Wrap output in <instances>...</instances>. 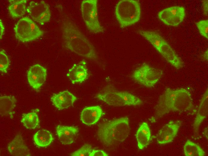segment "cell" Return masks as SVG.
Here are the masks:
<instances>
[{
	"label": "cell",
	"mask_w": 208,
	"mask_h": 156,
	"mask_svg": "<svg viewBox=\"0 0 208 156\" xmlns=\"http://www.w3.org/2000/svg\"><path fill=\"white\" fill-rule=\"evenodd\" d=\"M186 15L184 7L174 6L168 7L160 11L158 18L166 25L176 26L183 20Z\"/></svg>",
	"instance_id": "30bf717a"
},
{
	"label": "cell",
	"mask_w": 208,
	"mask_h": 156,
	"mask_svg": "<svg viewBox=\"0 0 208 156\" xmlns=\"http://www.w3.org/2000/svg\"><path fill=\"white\" fill-rule=\"evenodd\" d=\"M92 150L91 146L89 144H85L82 147L71 154L72 156H89Z\"/></svg>",
	"instance_id": "f1b7e54d"
},
{
	"label": "cell",
	"mask_w": 208,
	"mask_h": 156,
	"mask_svg": "<svg viewBox=\"0 0 208 156\" xmlns=\"http://www.w3.org/2000/svg\"><path fill=\"white\" fill-rule=\"evenodd\" d=\"M33 138L35 144L41 147L48 146L53 140L51 133L48 130L45 129L38 130L34 134Z\"/></svg>",
	"instance_id": "cb8c5ba5"
},
{
	"label": "cell",
	"mask_w": 208,
	"mask_h": 156,
	"mask_svg": "<svg viewBox=\"0 0 208 156\" xmlns=\"http://www.w3.org/2000/svg\"><path fill=\"white\" fill-rule=\"evenodd\" d=\"M16 100L13 95H4L0 97V113L1 116H9L13 118Z\"/></svg>",
	"instance_id": "ffe728a7"
},
{
	"label": "cell",
	"mask_w": 208,
	"mask_h": 156,
	"mask_svg": "<svg viewBox=\"0 0 208 156\" xmlns=\"http://www.w3.org/2000/svg\"><path fill=\"white\" fill-rule=\"evenodd\" d=\"M204 135L208 139V128L204 129Z\"/></svg>",
	"instance_id": "836d02e7"
},
{
	"label": "cell",
	"mask_w": 208,
	"mask_h": 156,
	"mask_svg": "<svg viewBox=\"0 0 208 156\" xmlns=\"http://www.w3.org/2000/svg\"><path fill=\"white\" fill-rule=\"evenodd\" d=\"M203 5V11L204 15L208 16V0L202 1Z\"/></svg>",
	"instance_id": "4dcf8cb0"
},
{
	"label": "cell",
	"mask_w": 208,
	"mask_h": 156,
	"mask_svg": "<svg viewBox=\"0 0 208 156\" xmlns=\"http://www.w3.org/2000/svg\"><path fill=\"white\" fill-rule=\"evenodd\" d=\"M76 97L67 90L54 94L51 98L52 104L59 110L67 109L77 100Z\"/></svg>",
	"instance_id": "5bb4252c"
},
{
	"label": "cell",
	"mask_w": 208,
	"mask_h": 156,
	"mask_svg": "<svg viewBox=\"0 0 208 156\" xmlns=\"http://www.w3.org/2000/svg\"><path fill=\"white\" fill-rule=\"evenodd\" d=\"M27 11L32 20L41 25L49 22L51 14L48 4L44 1L39 2H30Z\"/></svg>",
	"instance_id": "9c48e42d"
},
{
	"label": "cell",
	"mask_w": 208,
	"mask_h": 156,
	"mask_svg": "<svg viewBox=\"0 0 208 156\" xmlns=\"http://www.w3.org/2000/svg\"><path fill=\"white\" fill-rule=\"evenodd\" d=\"M202 58L205 60L208 61V50H206L203 54Z\"/></svg>",
	"instance_id": "d6a6232c"
},
{
	"label": "cell",
	"mask_w": 208,
	"mask_h": 156,
	"mask_svg": "<svg viewBox=\"0 0 208 156\" xmlns=\"http://www.w3.org/2000/svg\"><path fill=\"white\" fill-rule=\"evenodd\" d=\"M10 64L9 59L4 50L0 51V71L1 73H6Z\"/></svg>",
	"instance_id": "4316f807"
},
{
	"label": "cell",
	"mask_w": 208,
	"mask_h": 156,
	"mask_svg": "<svg viewBox=\"0 0 208 156\" xmlns=\"http://www.w3.org/2000/svg\"><path fill=\"white\" fill-rule=\"evenodd\" d=\"M4 31V28L3 23L1 20H0V38L2 39Z\"/></svg>",
	"instance_id": "1f68e13d"
},
{
	"label": "cell",
	"mask_w": 208,
	"mask_h": 156,
	"mask_svg": "<svg viewBox=\"0 0 208 156\" xmlns=\"http://www.w3.org/2000/svg\"><path fill=\"white\" fill-rule=\"evenodd\" d=\"M138 146L140 149H143L149 143L151 133L149 128L146 122L143 123L138 129L136 135Z\"/></svg>",
	"instance_id": "44dd1931"
},
{
	"label": "cell",
	"mask_w": 208,
	"mask_h": 156,
	"mask_svg": "<svg viewBox=\"0 0 208 156\" xmlns=\"http://www.w3.org/2000/svg\"><path fill=\"white\" fill-rule=\"evenodd\" d=\"M184 154L186 156H204L205 153L198 145L187 140L183 147Z\"/></svg>",
	"instance_id": "484cf974"
},
{
	"label": "cell",
	"mask_w": 208,
	"mask_h": 156,
	"mask_svg": "<svg viewBox=\"0 0 208 156\" xmlns=\"http://www.w3.org/2000/svg\"><path fill=\"white\" fill-rule=\"evenodd\" d=\"M191 94L184 88H166L160 96L155 108L154 117L150 121L163 117L171 112H196Z\"/></svg>",
	"instance_id": "6da1fadb"
},
{
	"label": "cell",
	"mask_w": 208,
	"mask_h": 156,
	"mask_svg": "<svg viewBox=\"0 0 208 156\" xmlns=\"http://www.w3.org/2000/svg\"><path fill=\"white\" fill-rule=\"evenodd\" d=\"M196 25L201 35L208 39V20H201L196 23Z\"/></svg>",
	"instance_id": "83f0119b"
},
{
	"label": "cell",
	"mask_w": 208,
	"mask_h": 156,
	"mask_svg": "<svg viewBox=\"0 0 208 156\" xmlns=\"http://www.w3.org/2000/svg\"><path fill=\"white\" fill-rule=\"evenodd\" d=\"M208 88L203 95L195 118L193 127L194 132L197 135L199 134V129L202 123L208 115Z\"/></svg>",
	"instance_id": "ac0fdd59"
},
{
	"label": "cell",
	"mask_w": 208,
	"mask_h": 156,
	"mask_svg": "<svg viewBox=\"0 0 208 156\" xmlns=\"http://www.w3.org/2000/svg\"><path fill=\"white\" fill-rule=\"evenodd\" d=\"M14 32L16 38L22 42L36 40L44 34L34 21L27 16L23 17L18 21L14 26Z\"/></svg>",
	"instance_id": "8992f818"
},
{
	"label": "cell",
	"mask_w": 208,
	"mask_h": 156,
	"mask_svg": "<svg viewBox=\"0 0 208 156\" xmlns=\"http://www.w3.org/2000/svg\"><path fill=\"white\" fill-rule=\"evenodd\" d=\"M47 75L46 68L36 64L31 66L27 71V77L29 84L37 92L46 80Z\"/></svg>",
	"instance_id": "8fae6325"
},
{
	"label": "cell",
	"mask_w": 208,
	"mask_h": 156,
	"mask_svg": "<svg viewBox=\"0 0 208 156\" xmlns=\"http://www.w3.org/2000/svg\"><path fill=\"white\" fill-rule=\"evenodd\" d=\"M115 15L120 26L124 28L137 22L141 15L140 4L137 1L123 0L117 4Z\"/></svg>",
	"instance_id": "5b68a950"
},
{
	"label": "cell",
	"mask_w": 208,
	"mask_h": 156,
	"mask_svg": "<svg viewBox=\"0 0 208 156\" xmlns=\"http://www.w3.org/2000/svg\"><path fill=\"white\" fill-rule=\"evenodd\" d=\"M181 124L180 121H171L163 126L157 134V143L163 144L172 142L176 136Z\"/></svg>",
	"instance_id": "7c38bea8"
},
{
	"label": "cell",
	"mask_w": 208,
	"mask_h": 156,
	"mask_svg": "<svg viewBox=\"0 0 208 156\" xmlns=\"http://www.w3.org/2000/svg\"><path fill=\"white\" fill-rule=\"evenodd\" d=\"M108 154L104 151L99 150H92L89 156H107Z\"/></svg>",
	"instance_id": "f546056e"
},
{
	"label": "cell",
	"mask_w": 208,
	"mask_h": 156,
	"mask_svg": "<svg viewBox=\"0 0 208 156\" xmlns=\"http://www.w3.org/2000/svg\"><path fill=\"white\" fill-rule=\"evenodd\" d=\"M21 122L26 128L29 129H35L38 125L39 120L38 115L35 111L22 114Z\"/></svg>",
	"instance_id": "d4e9b609"
},
{
	"label": "cell",
	"mask_w": 208,
	"mask_h": 156,
	"mask_svg": "<svg viewBox=\"0 0 208 156\" xmlns=\"http://www.w3.org/2000/svg\"><path fill=\"white\" fill-rule=\"evenodd\" d=\"M10 154L14 156H30V151L25 143L22 136L16 135L9 143L7 146Z\"/></svg>",
	"instance_id": "9a60e30c"
},
{
	"label": "cell",
	"mask_w": 208,
	"mask_h": 156,
	"mask_svg": "<svg viewBox=\"0 0 208 156\" xmlns=\"http://www.w3.org/2000/svg\"><path fill=\"white\" fill-rule=\"evenodd\" d=\"M62 31L65 48L78 55L96 62L97 57L94 46L74 22L69 19H64Z\"/></svg>",
	"instance_id": "7a4b0ae2"
},
{
	"label": "cell",
	"mask_w": 208,
	"mask_h": 156,
	"mask_svg": "<svg viewBox=\"0 0 208 156\" xmlns=\"http://www.w3.org/2000/svg\"><path fill=\"white\" fill-rule=\"evenodd\" d=\"M87 64V61L83 59L74 64L69 69L67 75L72 84L81 83L88 78L89 74Z\"/></svg>",
	"instance_id": "4fadbf2b"
},
{
	"label": "cell",
	"mask_w": 208,
	"mask_h": 156,
	"mask_svg": "<svg viewBox=\"0 0 208 156\" xmlns=\"http://www.w3.org/2000/svg\"><path fill=\"white\" fill-rule=\"evenodd\" d=\"M26 0H10L9 12L12 17L17 18L24 16L27 11Z\"/></svg>",
	"instance_id": "603a6c76"
},
{
	"label": "cell",
	"mask_w": 208,
	"mask_h": 156,
	"mask_svg": "<svg viewBox=\"0 0 208 156\" xmlns=\"http://www.w3.org/2000/svg\"><path fill=\"white\" fill-rule=\"evenodd\" d=\"M97 0H84L81 5V14L88 30L94 33L103 32V27L100 22L98 15Z\"/></svg>",
	"instance_id": "52a82bcc"
},
{
	"label": "cell",
	"mask_w": 208,
	"mask_h": 156,
	"mask_svg": "<svg viewBox=\"0 0 208 156\" xmlns=\"http://www.w3.org/2000/svg\"><path fill=\"white\" fill-rule=\"evenodd\" d=\"M138 33L148 40L158 52L166 41L159 33L154 31L140 30Z\"/></svg>",
	"instance_id": "7402d4cb"
},
{
	"label": "cell",
	"mask_w": 208,
	"mask_h": 156,
	"mask_svg": "<svg viewBox=\"0 0 208 156\" xmlns=\"http://www.w3.org/2000/svg\"><path fill=\"white\" fill-rule=\"evenodd\" d=\"M103 114L102 109L99 106L87 107L82 110L80 120L85 124H93L98 121Z\"/></svg>",
	"instance_id": "e0dca14e"
},
{
	"label": "cell",
	"mask_w": 208,
	"mask_h": 156,
	"mask_svg": "<svg viewBox=\"0 0 208 156\" xmlns=\"http://www.w3.org/2000/svg\"><path fill=\"white\" fill-rule=\"evenodd\" d=\"M96 97L109 105L116 106H137L143 104L139 98L129 92L119 91L111 84L104 86Z\"/></svg>",
	"instance_id": "277c9868"
},
{
	"label": "cell",
	"mask_w": 208,
	"mask_h": 156,
	"mask_svg": "<svg viewBox=\"0 0 208 156\" xmlns=\"http://www.w3.org/2000/svg\"><path fill=\"white\" fill-rule=\"evenodd\" d=\"M56 134L60 142L65 145L72 143L79 132V129L74 126L58 125L56 128Z\"/></svg>",
	"instance_id": "2e32d148"
},
{
	"label": "cell",
	"mask_w": 208,
	"mask_h": 156,
	"mask_svg": "<svg viewBox=\"0 0 208 156\" xmlns=\"http://www.w3.org/2000/svg\"><path fill=\"white\" fill-rule=\"evenodd\" d=\"M129 118L126 116L103 123L98 129V137L103 143L107 145L123 142L129 134Z\"/></svg>",
	"instance_id": "3957f363"
},
{
	"label": "cell",
	"mask_w": 208,
	"mask_h": 156,
	"mask_svg": "<svg viewBox=\"0 0 208 156\" xmlns=\"http://www.w3.org/2000/svg\"><path fill=\"white\" fill-rule=\"evenodd\" d=\"M163 74L162 70L144 63L133 72L132 77L136 82L147 87L151 88L159 80Z\"/></svg>",
	"instance_id": "ba28073f"
},
{
	"label": "cell",
	"mask_w": 208,
	"mask_h": 156,
	"mask_svg": "<svg viewBox=\"0 0 208 156\" xmlns=\"http://www.w3.org/2000/svg\"><path fill=\"white\" fill-rule=\"evenodd\" d=\"M168 62L178 69L181 68L183 63L169 45L166 41L158 52Z\"/></svg>",
	"instance_id": "d6986e66"
}]
</instances>
